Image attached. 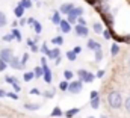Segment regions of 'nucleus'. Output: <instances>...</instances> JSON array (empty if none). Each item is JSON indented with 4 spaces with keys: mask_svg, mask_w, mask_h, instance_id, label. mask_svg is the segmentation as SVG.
I'll list each match as a JSON object with an SVG mask.
<instances>
[{
    "mask_svg": "<svg viewBox=\"0 0 130 118\" xmlns=\"http://www.w3.org/2000/svg\"><path fill=\"white\" fill-rule=\"evenodd\" d=\"M107 101H109V106L112 109H120L123 106V103H124L120 91H110L109 95H107Z\"/></svg>",
    "mask_w": 130,
    "mask_h": 118,
    "instance_id": "f257e3e1",
    "label": "nucleus"
},
{
    "mask_svg": "<svg viewBox=\"0 0 130 118\" xmlns=\"http://www.w3.org/2000/svg\"><path fill=\"white\" fill-rule=\"evenodd\" d=\"M67 91H70V92H73V94L82 92V80H74V82L68 83V89H67Z\"/></svg>",
    "mask_w": 130,
    "mask_h": 118,
    "instance_id": "f03ea898",
    "label": "nucleus"
},
{
    "mask_svg": "<svg viewBox=\"0 0 130 118\" xmlns=\"http://www.w3.org/2000/svg\"><path fill=\"white\" fill-rule=\"evenodd\" d=\"M77 74H79V79L80 80H85V82H92L94 80V74L92 73H88L86 70H79Z\"/></svg>",
    "mask_w": 130,
    "mask_h": 118,
    "instance_id": "7ed1b4c3",
    "label": "nucleus"
},
{
    "mask_svg": "<svg viewBox=\"0 0 130 118\" xmlns=\"http://www.w3.org/2000/svg\"><path fill=\"white\" fill-rule=\"evenodd\" d=\"M8 65H9L11 68H14V70H21V68H23L21 61L17 58V56H12V58H11V61L8 62Z\"/></svg>",
    "mask_w": 130,
    "mask_h": 118,
    "instance_id": "20e7f679",
    "label": "nucleus"
},
{
    "mask_svg": "<svg viewBox=\"0 0 130 118\" xmlns=\"http://www.w3.org/2000/svg\"><path fill=\"white\" fill-rule=\"evenodd\" d=\"M12 56L14 55H12V50L11 49H2L0 50V59H3L5 62H9Z\"/></svg>",
    "mask_w": 130,
    "mask_h": 118,
    "instance_id": "39448f33",
    "label": "nucleus"
},
{
    "mask_svg": "<svg viewBox=\"0 0 130 118\" xmlns=\"http://www.w3.org/2000/svg\"><path fill=\"white\" fill-rule=\"evenodd\" d=\"M42 77H44V80L47 82V83H52V71H50V68L47 67V64H42Z\"/></svg>",
    "mask_w": 130,
    "mask_h": 118,
    "instance_id": "423d86ee",
    "label": "nucleus"
},
{
    "mask_svg": "<svg viewBox=\"0 0 130 118\" xmlns=\"http://www.w3.org/2000/svg\"><path fill=\"white\" fill-rule=\"evenodd\" d=\"M74 30H76L77 36H88V33H89L88 27H86V26H83V24H77V26L74 27Z\"/></svg>",
    "mask_w": 130,
    "mask_h": 118,
    "instance_id": "0eeeda50",
    "label": "nucleus"
},
{
    "mask_svg": "<svg viewBox=\"0 0 130 118\" xmlns=\"http://www.w3.org/2000/svg\"><path fill=\"white\" fill-rule=\"evenodd\" d=\"M73 8H74V5L73 3H64V5H61V8H59V12L61 14H70L71 11H73Z\"/></svg>",
    "mask_w": 130,
    "mask_h": 118,
    "instance_id": "6e6552de",
    "label": "nucleus"
},
{
    "mask_svg": "<svg viewBox=\"0 0 130 118\" xmlns=\"http://www.w3.org/2000/svg\"><path fill=\"white\" fill-rule=\"evenodd\" d=\"M59 27H61V30H62L64 33H68V32L71 30V24H70L67 20H61V23H59Z\"/></svg>",
    "mask_w": 130,
    "mask_h": 118,
    "instance_id": "1a4fd4ad",
    "label": "nucleus"
},
{
    "mask_svg": "<svg viewBox=\"0 0 130 118\" xmlns=\"http://www.w3.org/2000/svg\"><path fill=\"white\" fill-rule=\"evenodd\" d=\"M14 14H15V17H18V18H21L23 17V14H24V8L18 3L15 8H14Z\"/></svg>",
    "mask_w": 130,
    "mask_h": 118,
    "instance_id": "9d476101",
    "label": "nucleus"
},
{
    "mask_svg": "<svg viewBox=\"0 0 130 118\" xmlns=\"http://www.w3.org/2000/svg\"><path fill=\"white\" fill-rule=\"evenodd\" d=\"M52 23L56 24V26H59V23H61V12H59V11H55V12H53V15H52Z\"/></svg>",
    "mask_w": 130,
    "mask_h": 118,
    "instance_id": "9b49d317",
    "label": "nucleus"
},
{
    "mask_svg": "<svg viewBox=\"0 0 130 118\" xmlns=\"http://www.w3.org/2000/svg\"><path fill=\"white\" fill-rule=\"evenodd\" d=\"M58 56H61V52H59V49H53V50H48V52H47V58L56 59Z\"/></svg>",
    "mask_w": 130,
    "mask_h": 118,
    "instance_id": "f8f14e48",
    "label": "nucleus"
},
{
    "mask_svg": "<svg viewBox=\"0 0 130 118\" xmlns=\"http://www.w3.org/2000/svg\"><path fill=\"white\" fill-rule=\"evenodd\" d=\"M88 49H91V50H98V49H101V46L98 44L97 41L89 39V41H88Z\"/></svg>",
    "mask_w": 130,
    "mask_h": 118,
    "instance_id": "ddd939ff",
    "label": "nucleus"
},
{
    "mask_svg": "<svg viewBox=\"0 0 130 118\" xmlns=\"http://www.w3.org/2000/svg\"><path fill=\"white\" fill-rule=\"evenodd\" d=\"M39 108H41V105H38V103H26L24 105V109H27V111H36Z\"/></svg>",
    "mask_w": 130,
    "mask_h": 118,
    "instance_id": "4468645a",
    "label": "nucleus"
},
{
    "mask_svg": "<svg viewBox=\"0 0 130 118\" xmlns=\"http://www.w3.org/2000/svg\"><path fill=\"white\" fill-rule=\"evenodd\" d=\"M67 21H68L70 24H74V23L77 21V15H76V14H73V12H70V14H68V18H67Z\"/></svg>",
    "mask_w": 130,
    "mask_h": 118,
    "instance_id": "2eb2a0df",
    "label": "nucleus"
},
{
    "mask_svg": "<svg viewBox=\"0 0 130 118\" xmlns=\"http://www.w3.org/2000/svg\"><path fill=\"white\" fill-rule=\"evenodd\" d=\"M33 77H35V74H33V71H27V73H24V76H23V79H24V82H30Z\"/></svg>",
    "mask_w": 130,
    "mask_h": 118,
    "instance_id": "dca6fc26",
    "label": "nucleus"
},
{
    "mask_svg": "<svg viewBox=\"0 0 130 118\" xmlns=\"http://www.w3.org/2000/svg\"><path fill=\"white\" fill-rule=\"evenodd\" d=\"M20 5L24 9H29V8H32V0H20Z\"/></svg>",
    "mask_w": 130,
    "mask_h": 118,
    "instance_id": "f3484780",
    "label": "nucleus"
},
{
    "mask_svg": "<svg viewBox=\"0 0 130 118\" xmlns=\"http://www.w3.org/2000/svg\"><path fill=\"white\" fill-rule=\"evenodd\" d=\"M6 24H8V18L3 12H0V27H5Z\"/></svg>",
    "mask_w": 130,
    "mask_h": 118,
    "instance_id": "a211bd4d",
    "label": "nucleus"
},
{
    "mask_svg": "<svg viewBox=\"0 0 130 118\" xmlns=\"http://www.w3.org/2000/svg\"><path fill=\"white\" fill-rule=\"evenodd\" d=\"M77 114H79V109H70V111L65 112V117L71 118V117H74V115H77Z\"/></svg>",
    "mask_w": 130,
    "mask_h": 118,
    "instance_id": "6ab92c4d",
    "label": "nucleus"
},
{
    "mask_svg": "<svg viewBox=\"0 0 130 118\" xmlns=\"http://www.w3.org/2000/svg\"><path fill=\"white\" fill-rule=\"evenodd\" d=\"M100 106V97H95V98H91V108L97 109Z\"/></svg>",
    "mask_w": 130,
    "mask_h": 118,
    "instance_id": "aec40b11",
    "label": "nucleus"
},
{
    "mask_svg": "<svg viewBox=\"0 0 130 118\" xmlns=\"http://www.w3.org/2000/svg\"><path fill=\"white\" fill-rule=\"evenodd\" d=\"M11 33L14 35V38H15L17 41H21V33H20V30H18V29H15V27H14V29H12V32H11Z\"/></svg>",
    "mask_w": 130,
    "mask_h": 118,
    "instance_id": "412c9836",
    "label": "nucleus"
},
{
    "mask_svg": "<svg viewBox=\"0 0 130 118\" xmlns=\"http://www.w3.org/2000/svg\"><path fill=\"white\" fill-rule=\"evenodd\" d=\"M110 53H112V56H117V55L120 53V47H118V44H112V49H110Z\"/></svg>",
    "mask_w": 130,
    "mask_h": 118,
    "instance_id": "4be33fe9",
    "label": "nucleus"
},
{
    "mask_svg": "<svg viewBox=\"0 0 130 118\" xmlns=\"http://www.w3.org/2000/svg\"><path fill=\"white\" fill-rule=\"evenodd\" d=\"M42 67H35V71H33V74H35V77H42Z\"/></svg>",
    "mask_w": 130,
    "mask_h": 118,
    "instance_id": "5701e85b",
    "label": "nucleus"
},
{
    "mask_svg": "<svg viewBox=\"0 0 130 118\" xmlns=\"http://www.w3.org/2000/svg\"><path fill=\"white\" fill-rule=\"evenodd\" d=\"M33 29H35V32H36V33H41V30H42V26H41V23L35 20V23H33Z\"/></svg>",
    "mask_w": 130,
    "mask_h": 118,
    "instance_id": "b1692460",
    "label": "nucleus"
},
{
    "mask_svg": "<svg viewBox=\"0 0 130 118\" xmlns=\"http://www.w3.org/2000/svg\"><path fill=\"white\" fill-rule=\"evenodd\" d=\"M5 82H6V83H9V85H12V83H15V82H17V79H15L14 76H5Z\"/></svg>",
    "mask_w": 130,
    "mask_h": 118,
    "instance_id": "393cba45",
    "label": "nucleus"
},
{
    "mask_svg": "<svg viewBox=\"0 0 130 118\" xmlns=\"http://www.w3.org/2000/svg\"><path fill=\"white\" fill-rule=\"evenodd\" d=\"M61 115H62V111H61V108L56 106V108L52 111V117H61Z\"/></svg>",
    "mask_w": 130,
    "mask_h": 118,
    "instance_id": "a878e982",
    "label": "nucleus"
},
{
    "mask_svg": "<svg viewBox=\"0 0 130 118\" xmlns=\"http://www.w3.org/2000/svg\"><path fill=\"white\" fill-rule=\"evenodd\" d=\"M73 76H74V73H73V71H70V70H65V71H64V77L67 79V80H71V79H73Z\"/></svg>",
    "mask_w": 130,
    "mask_h": 118,
    "instance_id": "bb28decb",
    "label": "nucleus"
},
{
    "mask_svg": "<svg viewBox=\"0 0 130 118\" xmlns=\"http://www.w3.org/2000/svg\"><path fill=\"white\" fill-rule=\"evenodd\" d=\"M52 42H53V44L61 46V44H64V38H62V36H56V38H53V39H52Z\"/></svg>",
    "mask_w": 130,
    "mask_h": 118,
    "instance_id": "cd10ccee",
    "label": "nucleus"
},
{
    "mask_svg": "<svg viewBox=\"0 0 130 118\" xmlns=\"http://www.w3.org/2000/svg\"><path fill=\"white\" fill-rule=\"evenodd\" d=\"M77 58V53H74V52H67V59L68 61H76Z\"/></svg>",
    "mask_w": 130,
    "mask_h": 118,
    "instance_id": "c85d7f7f",
    "label": "nucleus"
},
{
    "mask_svg": "<svg viewBox=\"0 0 130 118\" xmlns=\"http://www.w3.org/2000/svg\"><path fill=\"white\" fill-rule=\"evenodd\" d=\"M94 32H95V33H101V32H103L101 23H94Z\"/></svg>",
    "mask_w": 130,
    "mask_h": 118,
    "instance_id": "c756f323",
    "label": "nucleus"
},
{
    "mask_svg": "<svg viewBox=\"0 0 130 118\" xmlns=\"http://www.w3.org/2000/svg\"><path fill=\"white\" fill-rule=\"evenodd\" d=\"M71 12H73V14H76V15L79 17V15H82V14H83V8H76V6H74Z\"/></svg>",
    "mask_w": 130,
    "mask_h": 118,
    "instance_id": "7c9ffc66",
    "label": "nucleus"
},
{
    "mask_svg": "<svg viewBox=\"0 0 130 118\" xmlns=\"http://www.w3.org/2000/svg\"><path fill=\"white\" fill-rule=\"evenodd\" d=\"M95 52V61L100 62L101 59H103V53H101V49H98V50H94Z\"/></svg>",
    "mask_w": 130,
    "mask_h": 118,
    "instance_id": "2f4dec72",
    "label": "nucleus"
},
{
    "mask_svg": "<svg viewBox=\"0 0 130 118\" xmlns=\"http://www.w3.org/2000/svg\"><path fill=\"white\" fill-rule=\"evenodd\" d=\"M123 106L126 108V111H127V112L130 114V97H127V98L124 100V103H123Z\"/></svg>",
    "mask_w": 130,
    "mask_h": 118,
    "instance_id": "473e14b6",
    "label": "nucleus"
},
{
    "mask_svg": "<svg viewBox=\"0 0 130 118\" xmlns=\"http://www.w3.org/2000/svg\"><path fill=\"white\" fill-rule=\"evenodd\" d=\"M20 61H21V65L24 67V65H26V62L29 61V53H24V55H23V58L20 59Z\"/></svg>",
    "mask_w": 130,
    "mask_h": 118,
    "instance_id": "72a5a7b5",
    "label": "nucleus"
},
{
    "mask_svg": "<svg viewBox=\"0 0 130 118\" xmlns=\"http://www.w3.org/2000/svg\"><path fill=\"white\" fill-rule=\"evenodd\" d=\"M44 97L45 98H52V97H55V91L52 89V91H45L44 92Z\"/></svg>",
    "mask_w": 130,
    "mask_h": 118,
    "instance_id": "f704fd0d",
    "label": "nucleus"
},
{
    "mask_svg": "<svg viewBox=\"0 0 130 118\" xmlns=\"http://www.w3.org/2000/svg\"><path fill=\"white\" fill-rule=\"evenodd\" d=\"M6 97H9L12 100H18V94H15V92H6Z\"/></svg>",
    "mask_w": 130,
    "mask_h": 118,
    "instance_id": "c9c22d12",
    "label": "nucleus"
},
{
    "mask_svg": "<svg viewBox=\"0 0 130 118\" xmlns=\"http://www.w3.org/2000/svg\"><path fill=\"white\" fill-rule=\"evenodd\" d=\"M8 68V62H5L3 59H0V71H5Z\"/></svg>",
    "mask_w": 130,
    "mask_h": 118,
    "instance_id": "e433bc0d",
    "label": "nucleus"
},
{
    "mask_svg": "<svg viewBox=\"0 0 130 118\" xmlns=\"http://www.w3.org/2000/svg\"><path fill=\"white\" fill-rule=\"evenodd\" d=\"M59 88H61V91H67V89H68V82H67V80H64V82H61Z\"/></svg>",
    "mask_w": 130,
    "mask_h": 118,
    "instance_id": "4c0bfd02",
    "label": "nucleus"
},
{
    "mask_svg": "<svg viewBox=\"0 0 130 118\" xmlns=\"http://www.w3.org/2000/svg\"><path fill=\"white\" fill-rule=\"evenodd\" d=\"M101 33H103V36H104L106 39H110V38H112V33H110V30H103Z\"/></svg>",
    "mask_w": 130,
    "mask_h": 118,
    "instance_id": "58836bf2",
    "label": "nucleus"
},
{
    "mask_svg": "<svg viewBox=\"0 0 130 118\" xmlns=\"http://www.w3.org/2000/svg\"><path fill=\"white\" fill-rule=\"evenodd\" d=\"M3 39L9 42V41H12V39H15V38H14V35H12V33H8V35H5V36H3Z\"/></svg>",
    "mask_w": 130,
    "mask_h": 118,
    "instance_id": "ea45409f",
    "label": "nucleus"
},
{
    "mask_svg": "<svg viewBox=\"0 0 130 118\" xmlns=\"http://www.w3.org/2000/svg\"><path fill=\"white\" fill-rule=\"evenodd\" d=\"M77 21H79V24H83V26H86V20H85L82 15H79V17H77Z\"/></svg>",
    "mask_w": 130,
    "mask_h": 118,
    "instance_id": "a19ab883",
    "label": "nucleus"
},
{
    "mask_svg": "<svg viewBox=\"0 0 130 118\" xmlns=\"http://www.w3.org/2000/svg\"><path fill=\"white\" fill-rule=\"evenodd\" d=\"M39 50H41V52H42V53H45V55H47V52H48V50H50V49H48V47H47V46H45V44H42V46H41V49H39Z\"/></svg>",
    "mask_w": 130,
    "mask_h": 118,
    "instance_id": "79ce46f5",
    "label": "nucleus"
},
{
    "mask_svg": "<svg viewBox=\"0 0 130 118\" xmlns=\"http://www.w3.org/2000/svg\"><path fill=\"white\" fill-rule=\"evenodd\" d=\"M30 94H32V95H39L41 92H39V89L38 88H32L30 89Z\"/></svg>",
    "mask_w": 130,
    "mask_h": 118,
    "instance_id": "37998d69",
    "label": "nucleus"
},
{
    "mask_svg": "<svg viewBox=\"0 0 130 118\" xmlns=\"http://www.w3.org/2000/svg\"><path fill=\"white\" fill-rule=\"evenodd\" d=\"M18 24H20V26H24V24H27V20H26V18H23V17H21V20H20V21H18Z\"/></svg>",
    "mask_w": 130,
    "mask_h": 118,
    "instance_id": "c03bdc74",
    "label": "nucleus"
},
{
    "mask_svg": "<svg viewBox=\"0 0 130 118\" xmlns=\"http://www.w3.org/2000/svg\"><path fill=\"white\" fill-rule=\"evenodd\" d=\"M12 86H14V89H15V92H20V85L15 82V83H12Z\"/></svg>",
    "mask_w": 130,
    "mask_h": 118,
    "instance_id": "a18cd8bd",
    "label": "nucleus"
},
{
    "mask_svg": "<svg viewBox=\"0 0 130 118\" xmlns=\"http://www.w3.org/2000/svg\"><path fill=\"white\" fill-rule=\"evenodd\" d=\"M30 50H32V52H35V53H36V52H38L39 49H38V46H36V44H33V46H30Z\"/></svg>",
    "mask_w": 130,
    "mask_h": 118,
    "instance_id": "49530a36",
    "label": "nucleus"
},
{
    "mask_svg": "<svg viewBox=\"0 0 130 118\" xmlns=\"http://www.w3.org/2000/svg\"><path fill=\"white\" fill-rule=\"evenodd\" d=\"M95 97H98V92L97 91H91V98H95Z\"/></svg>",
    "mask_w": 130,
    "mask_h": 118,
    "instance_id": "de8ad7c7",
    "label": "nucleus"
},
{
    "mask_svg": "<svg viewBox=\"0 0 130 118\" xmlns=\"http://www.w3.org/2000/svg\"><path fill=\"white\" fill-rule=\"evenodd\" d=\"M33 23H35V18H27V24L29 26H33Z\"/></svg>",
    "mask_w": 130,
    "mask_h": 118,
    "instance_id": "09e8293b",
    "label": "nucleus"
},
{
    "mask_svg": "<svg viewBox=\"0 0 130 118\" xmlns=\"http://www.w3.org/2000/svg\"><path fill=\"white\" fill-rule=\"evenodd\" d=\"M73 52H74V53H77V55H79V53H80V52H82V49H80V47H74V50H73Z\"/></svg>",
    "mask_w": 130,
    "mask_h": 118,
    "instance_id": "8fccbe9b",
    "label": "nucleus"
},
{
    "mask_svg": "<svg viewBox=\"0 0 130 118\" xmlns=\"http://www.w3.org/2000/svg\"><path fill=\"white\" fill-rule=\"evenodd\" d=\"M33 44H35V41H33V39H30V38H29V39H27V46L30 47V46H33Z\"/></svg>",
    "mask_w": 130,
    "mask_h": 118,
    "instance_id": "3c124183",
    "label": "nucleus"
},
{
    "mask_svg": "<svg viewBox=\"0 0 130 118\" xmlns=\"http://www.w3.org/2000/svg\"><path fill=\"white\" fill-rule=\"evenodd\" d=\"M6 95V91L5 89H0V97H5Z\"/></svg>",
    "mask_w": 130,
    "mask_h": 118,
    "instance_id": "603ef678",
    "label": "nucleus"
},
{
    "mask_svg": "<svg viewBox=\"0 0 130 118\" xmlns=\"http://www.w3.org/2000/svg\"><path fill=\"white\" fill-rule=\"evenodd\" d=\"M55 62H56V65H59L61 64V56H58V58L55 59Z\"/></svg>",
    "mask_w": 130,
    "mask_h": 118,
    "instance_id": "864d4df0",
    "label": "nucleus"
},
{
    "mask_svg": "<svg viewBox=\"0 0 130 118\" xmlns=\"http://www.w3.org/2000/svg\"><path fill=\"white\" fill-rule=\"evenodd\" d=\"M103 74H104V71H103V70H101V71H98V73H97V76H98V77H103Z\"/></svg>",
    "mask_w": 130,
    "mask_h": 118,
    "instance_id": "5fc2aeb1",
    "label": "nucleus"
},
{
    "mask_svg": "<svg viewBox=\"0 0 130 118\" xmlns=\"http://www.w3.org/2000/svg\"><path fill=\"white\" fill-rule=\"evenodd\" d=\"M127 67H129V70H130V56L127 58Z\"/></svg>",
    "mask_w": 130,
    "mask_h": 118,
    "instance_id": "6e6d98bb",
    "label": "nucleus"
},
{
    "mask_svg": "<svg viewBox=\"0 0 130 118\" xmlns=\"http://www.w3.org/2000/svg\"><path fill=\"white\" fill-rule=\"evenodd\" d=\"M124 41H129V42H130V35H129V36H126V38H124Z\"/></svg>",
    "mask_w": 130,
    "mask_h": 118,
    "instance_id": "4d7b16f0",
    "label": "nucleus"
},
{
    "mask_svg": "<svg viewBox=\"0 0 130 118\" xmlns=\"http://www.w3.org/2000/svg\"><path fill=\"white\" fill-rule=\"evenodd\" d=\"M100 118H107V117H104V115H101V117H100Z\"/></svg>",
    "mask_w": 130,
    "mask_h": 118,
    "instance_id": "13d9d810",
    "label": "nucleus"
},
{
    "mask_svg": "<svg viewBox=\"0 0 130 118\" xmlns=\"http://www.w3.org/2000/svg\"><path fill=\"white\" fill-rule=\"evenodd\" d=\"M88 118H94V117H88Z\"/></svg>",
    "mask_w": 130,
    "mask_h": 118,
    "instance_id": "bf43d9fd",
    "label": "nucleus"
},
{
    "mask_svg": "<svg viewBox=\"0 0 130 118\" xmlns=\"http://www.w3.org/2000/svg\"><path fill=\"white\" fill-rule=\"evenodd\" d=\"M129 74H130V71H129Z\"/></svg>",
    "mask_w": 130,
    "mask_h": 118,
    "instance_id": "052dcab7",
    "label": "nucleus"
}]
</instances>
